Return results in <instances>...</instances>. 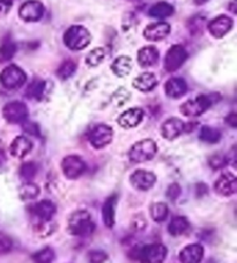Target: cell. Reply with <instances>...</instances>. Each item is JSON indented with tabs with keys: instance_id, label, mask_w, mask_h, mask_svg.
Listing matches in <instances>:
<instances>
[{
	"instance_id": "obj_1",
	"label": "cell",
	"mask_w": 237,
	"mask_h": 263,
	"mask_svg": "<svg viewBox=\"0 0 237 263\" xmlns=\"http://www.w3.org/2000/svg\"><path fill=\"white\" fill-rule=\"evenodd\" d=\"M95 230V224L87 211L80 210L71 215L68 219V232L77 237H88Z\"/></svg>"
},
{
	"instance_id": "obj_2",
	"label": "cell",
	"mask_w": 237,
	"mask_h": 263,
	"mask_svg": "<svg viewBox=\"0 0 237 263\" xmlns=\"http://www.w3.org/2000/svg\"><path fill=\"white\" fill-rule=\"evenodd\" d=\"M92 41L89 31L83 26H72L64 34V43L71 50H83Z\"/></svg>"
},
{
	"instance_id": "obj_3",
	"label": "cell",
	"mask_w": 237,
	"mask_h": 263,
	"mask_svg": "<svg viewBox=\"0 0 237 263\" xmlns=\"http://www.w3.org/2000/svg\"><path fill=\"white\" fill-rule=\"evenodd\" d=\"M156 152L157 146L153 139H143L130 148L129 158L134 164H141L153 159Z\"/></svg>"
},
{
	"instance_id": "obj_4",
	"label": "cell",
	"mask_w": 237,
	"mask_h": 263,
	"mask_svg": "<svg viewBox=\"0 0 237 263\" xmlns=\"http://www.w3.org/2000/svg\"><path fill=\"white\" fill-rule=\"evenodd\" d=\"M213 99L209 95H199L193 100L184 102L180 108V111L186 117H197L204 114L208 108H211Z\"/></svg>"
},
{
	"instance_id": "obj_5",
	"label": "cell",
	"mask_w": 237,
	"mask_h": 263,
	"mask_svg": "<svg viewBox=\"0 0 237 263\" xmlns=\"http://www.w3.org/2000/svg\"><path fill=\"white\" fill-rule=\"evenodd\" d=\"M27 76L19 66L10 65L5 67L0 73V83L7 89H16L24 86Z\"/></svg>"
},
{
	"instance_id": "obj_6",
	"label": "cell",
	"mask_w": 237,
	"mask_h": 263,
	"mask_svg": "<svg viewBox=\"0 0 237 263\" xmlns=\"http://www.w3.org/2000/svg\"><path fill=\"white\" fill-rule=\"evenodd\" d=\"M168 255V249L162 243L146 245L139 251L138 257L141 263H163Z\"/></svg>"
},
{
	"instance_id": "obj_7",
	"label": "cell",
	"mask_w": 237,
	"mask_h": 263,
	"mask_svg": "<svg viewBox=\"0 0 237 263\" xmlns=\"http://www.w3.org/2000/svg\"><path fill=\"white\" fill-rule=\"evenodd\" d=\"M3 116L8 123H24L28 119V108L24 102L20 101L8 102L3 108Z\"/></svg>"
},
{
	"instance_id": "obj_8",
	"label": "cell",
	"mask_w": 237,
	"mask_h": 263,
	"mask_svg": "<svg viewBox=\"0 0 237 263\" xmlns=\"http://www.w3.org/2000/svg\"><path fill=\"white\" fill-rule=\"evenodd\" d=\"M113 131L111 126L107 124H98L90 130L88 139L95 148H103L111 143Z\"/></svg>"
},
{
	"instance_id": "obj_9",
	"label": "cell",
	"mask_w": 237,
	"mask_h": 263,
	"mask_svg": "<svg viewBox=\"0 0 237 263\" xmlns=\"http://www.w3.org/2000/svg\"><path fill=\"white\" fill-rule=\"evenodd\" d=\"M186 60H188V51L185 48L180 44L172 45L168 50L165 58V69L168 72H175L184 64Z\"/></svg>"
},
{
	"instance_id": "obj_10",
	"label": "cell",
	"mask_w": 237,
	"mask_h": 263,
	"mask_svg": "<svg viewBox=\"0 0 237 263\" xmlns=\"http://www.w3.org/2000/svg\"><path fill=\"white\" fill-rule=\"evenodd\" d=\"M45 13V8L40 0H27L22 4L19 15L22 20L27 22H36L42 19Z\"/></svg>"
},
{
	"instance_id": "obj_11",
	"label": "cell",
	"mask_w": 237,
	"mask_h": 263,
	"mask_svg": "<svg viewBox=\"0 0 237 263\" xmlns=\"http://www.w3.org/2000/svg\"><path fill=\"white\" fill-rule=\"evenodd\" d=\"M62 171L67 179L75 180L85 173L86 164L80 157L67 156L62 161Z\"/></svg>"
},
{
	"instance_id": "obj_12",
	"label": "cell",
	"mask_w": 237,
	"mask_h": 263,
	"mask_svg": "<svg viewBox=\"0 0 237 263\" xmlns=\"http://www.w3.org/2000/svg\"><path fill=\"white\" fill-rule=\"evenodd\" d=\"M130 182L132 187L140 192H147L156 182V176L148 171L138 170L130 176Z\"/></svg>"
},
{
	"instance_id": "obj_13",
	"label": "cell",
	"mask_w": 237,
	"mask_h": 263,
	"mask_svg": "<svg viewBox=\"0 0 237 263\" xmlns=\"http://www.w3.org/2000/svg\"><path fill=\"white\" fill-rule=\"evenodd\" d=\"M214 188H215V192L219 195H221V196H231V195L237 193L236 176L230 173V172L221 174L220 178L216 180L215 184H214Z\"/></svg>"
},
{
	"instance_id": "obj_14",
	"label": "cell",
	"mask_w": 237,
	"mask_h": 263,
	"mask_svg": "<svg viewBox=\"0 0 237 263\" xmlns=\"http://www.w3.org/2000/svg\"><path fill=\"white\" fill-rule=\"evenodd\" d=\"M232 26H234V21H232L231 17L227 15H219L209 22L208 30L213 37L221 39L226 34L229 33Z\"/></svg>"
},
{
	"instance_id": "obj_15",
	"label": "cell",
	"mask_w": 237,
	"mask_h": 263,
	"mask_svg": "<svg viewBox=\"0 0 237 263\" xmlns=\"http://www.w3.org/2000/svg\"><path fill=\"white\" fill-rule=\"evenodd\" d=\"M144 119V110L141 108H131L118 117V124L124 129H132L138 126Z\"/></svg>"
},
{
	"instance_id": "obj_16",
	"label": "cell",
	"mask_w": 237,
	"mask_h": 263,
	"mask_svg": "<svg viewBox=\"0 0 237 263\" xmlns=\"http://www.w3.org/2000/svg\"><path fill=\"white\" fill-rule=\"evenodd\" d=\"M170 25L167 22H157V24H152L146 27L144 30V36L146 40L156 42L166 39L170 34Z\"/></svg>"
},
{
	"instance_id": "obj_17",
	"label": "cell",
	"mask_w": 237,
	"mask_h": 263,
	"mask_svg": "<svg viewBox=\"0 0 237 263\" xmlns=\"http://www.w3.org/2000/svg\"><path fill=\"white\" fill-rule=\"evenodd\" d=\"M57 206L53 202L49 201V199H44V201L37 202L33 206V214L37 217L43 223H48L52 219V217L56 215Z\"/></svg>"
},
{
	"instance_id": "obj_18",
	"label": "cell",
	"mask_w": 237,
	"mask_h": 263,
	"mask_svg": "<svg viewBox=\"0 0 237 263\" xmlns=\"http://www.w3.org/2000/svg\"><path fill=\"white\" fill-rule=\"evenodd\" d=\"M204 257V248L199 243H192L185 246L180 252L181 263H200Z\"/></svg>"
},
{
	"instance_id": "obj_19",
	"label": "cell",
	"mask_w": 237,
	"mask_h": 263,
	"mask_svg": "<svg viewBox=\"0 0 237 263\" xmlns=\"http://www.w3.org/2000/svg\"><path fill=\"white\" fill-rule=\"evenodd\" d=\"M184 130L185 124L182 122V120L177 119V117L167 120L161 126V134L168 140H172L180 137Z\"/></svg>"
},
{
	"instance_id": "obj_20",
	"label": "cell",
	"mask_w": 237,
	"mask_h": 263,
	"mask_svg": "<svg viewBox=\"0 0 237 263\" xmlns=\"http://www.w3.org/2000/svg\"><path fill=\"white\" fill-rule=\"evenodd\" d=\"M31 149H33V143L30 140L25 137V136H19L14 140H13L10 152L13 157L15 158H24L28 154Z\"/></svg>"
},
{
	"instance_id": "obj_21",
	"label": "cell",
	"mask_w": 237,
	"mask_h": 263,
	"mask_svg": "<svg viewBox=\"0 0 237 263\" xmlns=\"http://www.w3.org/2000/svg\"><path fill=\"white\" fill-rule=\"evenodd\" d=\"M165 89L168 97L172 99H179L183 97L186 93V90H188V85H186L184 79L171 78L166 83Z\"/></svg>"
},
{
	"instance_id": "obj_22",
	"label": "cell",
	"mask_w": 237,
	"mask_h": 263,
	"mask_svg": "<svg viewBox=\"0 0 237 263\" xmlns=\"http://www.w3.org/2000/svg\"><path fill=\"white\" fill-rule=\"evenodd\" d=\"M157 85V79L152 72H145L133 80V87L140 92H150Z\"/></svg>"
},
{
	"instance_id": "obj_23",
	"label": "cell",
	"mask_w": 237,
	"mask_h": 263,
	"mask_svg": "<svg viewBox=\"0 0 237 263\" xmlns=\"http://www.w3.org/2000/svg\"><path fill=\"white\" fill-rule=\"evenodd\" d=\"M159 57H160V53L154 47L141 48L138 52V62L143 67L155 65L159 62Z\"/></svg>"
},
{
	"instance_id": "obj_24",
	"label": "cell",
	"mask_w": 237,
	"mask_h": 263,
	"mask_svg": "<svg viewBox=\"0 0 237 263\" xmlns=\"http://www.w3.org/2000/svg\"><path fill=\"white\" fill-rule=\"evenodd\" d=\"M116 196H110L107 198L102 206V219L104 225L108 229H112L115 225V208H116Z\"/></svg>"
},
{
	"instance_id": "obj_25",
	"label": "cell",
	"mask_w": 237,
	"mask_h": 263,
	"mask_svg": "<svg viewBox=\"0 0 237 263\" xmlns=\"http://www.w3.org/2000/svg\"><path fill=\"white\" fill-rule=\"evenodd\" d=\"M190 224L189 220L183 216H176L171 219V221L168 225V232H169L172 237H179V235L184 234L186 231L189 230Z\"/></svg>"
},
{
	"instance_id": "obj_26",
	"label": "cell",
	"mask_w": 237,
	"mask_h": 263,
	"mask_svg": "<svg viewBox=\"0 0 237 263\" xmlns=\"http://www.w3.org/2000/svg\"><path fill=\"white\" fill-rule=\"evenodd\" d=\"M174 6L170 5L169 3L160 2L156 3L155 5L149 8V15L157 17V19H165V17H169L174 14Z\"/></svg>"
},
{
	"instance_id": "obj_27",
	"label": "cell",
	"mask_w": 237,
	"mask_h": 263,
	"mask_svg": "<svg viewBox=\"0 0 237 263\" xmlns=\"http://www.w3.org/2000/svg\"><path fill=\"white\" fill-rule=\"evenodd\" d=\"M111 70L113 71V73L118 77H125L127 74H130V72L132 70V60L127 56L118 57L117 60L113 62Z\"/></svg>"
},
{
	"instance_id": "obj_28",
	"label": "cell",
	"mask_w": 237,
	"mask_h": 263,
	"mask_svg": "<svg viewBox=\"0 0 237 263\" xmlns=\"http://www.w3.org/2000/svg\"><path fill=\"white\" fill-rule=\"evenodd\" d=\"M47 92V83L44 80H35L27 88V97L35 100H43L44 94Z\"/></svg>"
},
{
	"instance_id": "obj_29",
	"label": "cell",
	"mask_w": 237,
	"mask_h": 263,
	"mask_svg": "<svg viewBox=\"0 0 237 263\" xmlns=\"http://www.w3.org/2000/svg\"><path fill=\"white\" fill-rule=\"evenodd\" d=\"M169 214V209L166 203H154L150 205V216L154 221L156 223H162L165 221Z\"/></svg>"
},
{
	"instance_id": "obj_30",
	"label": "cell",
	"mask_w": 237,
	"mask_h": 263,
	"mask_svg": "<svg viewBox=\"0 0 237 263\" xmlns=\"http://www.w3.org/2000/svg\"><path fill=\"white\" fill-rule=\"evenodd\" d=\"M199 138L203 140L205 143H209V144H215L218 142H220L221 139V133L215 128H212V126H207L205 125L200 130L199 134Z\"/></svg>"
},
{
	"instance_id": "obj_31",
	"label": "cell",
	"mask_w": 237,
	"mask_h": 263,
	"mask_svg": "<svg viewBox=\"0 0 237 263\" xmlns=\"http://www.w3.org/2000/svg\"><path fill=\"white\" fill-rule=\"evenodd\" d=\"M19 195L22 199H35L40 195V187L33 182H26L20 187Z\"/></svg>"
},
{
	"instance_id": "obj_32",
	"label": "cell",
	"mask_w": 237,
	"mask_h": 263,
	"mask_svg": "<svg viewBox=\"0 0 237 263\" xmlns=\"http://www.w3.org/2000/svg\"><path fill=\"white\" fill-rule=\"evenodd\" d=\"M76 70V64L73 61L68 60L63 63V64L59 66V69L57 70V76L59 79L62 80H66L74 74V72Z\"/></svg>"
},
{
	"instance_id": "obj_33",
	"label": "cell",
	"mask_w": 237,
	"mask_h": 263,
	"mask_svg": "<svg viewBox=\"0 0 237 263\" xmlns=\"http://www.w3.org/2000/svg\"><path fill=\"white\" fill-rule=\"evenodd\" d=\"M106 55H107L106 49H104V48H96V49L92 50V51L88 53L87 58H86V63H87V64L90 65V66H97L104 61Z\"/></svg>"
},
{
	"instance_id": "obj_34",
	"label": "cell",
	"mask_w": 237,
	"mask_h": 263,
	"mask_svg": "<svg viewBox=\"0 0 237 263\" xmlns=\"http://www.w3.org/2000/svg\"><path fill=\"white\" fill-rule=\"evenodd\" d=\"M54 260V251L50 247H45L41 251L36 252L33 255V261L35 263H52Z\"/></svg>"
},
{
	"instance_id": "obj_35",
	"label": "cell",
	"mask_w": 237,
	"mask_h": 263,
	"mask_svg": "<svg viewBox=\"0 0 237 263\" xmlns=\"http://www.w3.org/2000/svg\"><path fill=\"white\" fill-rule=\"evenodd\" d=\"M16 52V45L12 42H6L0 47V63L10 62Z\"/></svg>"
},
{
	"instance_id": "obj_36",
	"label": "cell",
	"mask_w": 237,
	"mask_h": 263,
	"mask_svg": "<svg viewBox=\"0 0 237 263\" xmlns=\"http://www.w3.org/2000/svg\"><path fill=\"white\" fill-rule=\"evenodd\" d=\"M36 173H37V166L31 161L25 162V164L20 167V176L24 180L29 181L31 179H34Z\"/></svg>"
},
{
	"instance_id": "obj_37",
	"label": "cell",
	"mask_w": 237,
	"mask_h": 263,
	"mask_svg": "<svg viewBox=\"0 0 237 263\" xmlns=\"http://www.w3.org/2000/svg\"><path fill=\"white\" fill-rule=\"evenodd\" d=\"M208 164L213 170H221L225 166H227L228 158L223 156V154H214V156L209 158Z\"/></svg>"
},
{
	"instance_id": "obj_38",
	"label": "cell",
	"mask_w": 237,
	"mask_h": 263,
	"mask_svg": "<svg viewBox=\"0 0 237 263\" xmlns=\"http://www.w3.org/2000/svg\"><path fill=\"white\" fill-rule=\"evenodd\" d=\"M13 240L5 233H0V255L7 254L12 251Z\"/></svg>"
},
{
	"instance_id": "obj_39",
	"label": "cell",
	"mask_w": 237,
	"mask_h": 263,
	"mask_svg": "<svg viewBox=\"0 0 237 263\" xmlns=\"http://www.w3.org/2000/svg\"><path fill=\"white\" fill-rule=\"evenodd\" d=\"M88 260L89 263H104L108 260V254L100 249H95L88 253Z\"/></svg>"
},
{
	"instance_id": "obj_40",
	"label": "cell",
	"mask_w": 237,
	"mask_h": 263,
	"mask_svg": "<svg viewBox=\"0 0 237 263\" xmlns=\"http://www.w3.org/2000/svg\"><path fill=\"white\" fill-rule=\"evenodd\" d=\"M146 225H147V221H146L145 217L143 215H135L133 217V219H132V229L135 230V231H143Z\"/></svg>"
},
{
	"instance_id": "obj_41",
	"label": "cell",
	"mask_w": 237,
	"mask_h": 263,
	"mask_svg": "<svg viewBox=\"0 0 237 263\" xmlns=\"http://www.w3.org/2000/svg\"><path fill=\"white\" fill-rule=\"evenodd\" d=\"M181 193H182V190H181L180 184L172 183L169 185V188H168V190H167V197L171 199V201H176V199L180 197Z\"/></svg>"
},
{
	"instance_id": "obj_42",
	"label": "cell",
	"mask_w": 237,
	"mask_h": 263,
	"mask_svg": "<svg viewBox=\"0 0 237 263\" xmlns=\"http://www.w3.org/2000/svg\"><path fill=\"white\" fill-rule=\"evenodd\" d=\"M12 0H0V19L8 14L12 8Z\"/></svg>"
},
{
	"instance_id": "obj_43",
	"label": "cell",
	"mask_w": 237,
	"mask_h": 263,
	"mask_svg": "<svg viewBox=\"0 0 237 263\" xmlns=\"http://www.w3.org/2000/svg\"><path fill=\"white\" fill-rule=\"evenodd\" d=\"M24 130L26 131V133H28L30 135L40 136V129H38L37 124L31 123V122H29V123H25L24 124Z\"/></svg>"
},
{
	"instance_id": "obj_44",
	"label": "cell",
	"mask_w": 237,
	"mask_h": 263,
	"mask_svg": "<svg viewBox=\"0 0 237 263\" xmlns=\"http://www.w3.org/2000/svg\"><path fill=\"white\" fill-rule=\"evenodd\" d=\"M226 122L228 125L231 126V128H236L237 126V115L235 114V112H231V114H229L226 117Z\"/></svg>"
},
{
	"instance_id": "obj_45",
	"label": "cell",
	"mask_w": 237,
	"mask_h": 263,
	"mask_svg": "<svg viewBox=\"0 0 237 263\" xmlns=\"http://www.w3.org/2000/svg\"><path fill=\"white\" fill-rule=\"evenodd\" d=\"M6 161V157H5V153L2 148H0V166L4 165V162Z\"/></svg>"
},
{
	"instance_id": "obj_46",
	"label": "cell",
	"mask_w": 237,
	"mask_h": 263,
	"mask_svg": "<svg viewBox=\"0 0 237 263\" xmlns=\"http://www.w3.org/2000/svg\"><path fill=\"white\" fill-rule=\"evenodd\" d=\"M193 2L197 4V5H203V4H205V3H207L208 0H193Z\"/></svg>"
}]
</instances>
